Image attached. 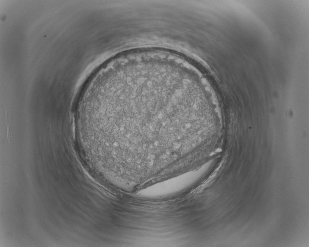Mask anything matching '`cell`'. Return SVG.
Instances as JSON below:
<instances>
[{
	"instance_id": "6da1fadb",
	"label": "cell",
	"mask_w": 309,
	"mask_h": 247,
	"mask_svg": "<svg viewBox=\"0 0 309 247\" xmlns=\"http://www.w3.org/2000/svg\"><path fill=\"white\" fill-rule=\"evenodd\" d=\"M75 127L87 162L121 180L168 162L177 148L182 102L156 76L107 71L88 84Z\"/></svg>"
}]
</instances>
